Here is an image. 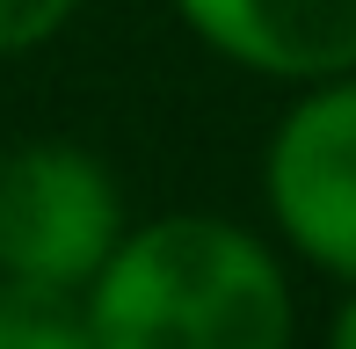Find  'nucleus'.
<instances>
[{"instance_id":"1","label":"nucleus","mask_w":356,"mask_h":349,"mask_svg":"<svg viewBox=\"0 0 356 349\" xmlns=\"http://www.w3.org/2000/svg\"><path fill=\"white\" fill-rule=\"evenodd\" d=\"M95 349H291V277L248 226L175 211L124 233L88 284Z\"/></svg>"},{"instance_id":"2","label":"nucleus","mask_w":356,"mask_h":349,"mask_svg":"<svg viewBox=\"0 0 356 349\" xmlns=\"http://www.w3.org/2000/svg\"><path fill=\"white\" fill-rule=\"evenodd\" d=\"M124 241V197L117 174L88 146H15L0 161V277L37 284H80L117 255Z\"/></svg>"},{"instance_id":"3","label":"nucleus","mask_w":356,"mask_h":349,"mask_svg":"<svg viewBox=\"0 0 356 349\" xmlns=\"http://www.w3.org/2000/svg\"><path fill=\"white\" fill-rule=\"evenodd\" d=\"M277 233L313 269L356 284V73L305 81L262 161Z\"/></svg>"},{"instance_id":"4","label":"nucleus","mask_w":356,"mask_h":349,"mask_svg":"<svg viewBox=\"0 0 356 349\" xmlns=\"http://www.w3.org/2000/svg\"><path fill=\"white\" fill-rule=\"evenodd\" d=\"M218 58L269 81L356 73V0H175Z\"/></svg>"},{"instance_id":"5","label":"nucleus","mask_w":356,"mask_h":349,"mask_svg":"<svg viewBox=\"0 0 356 349\" xmlns=\"http://www.w3.org/2000/svg\"><path fill=\"white\" fill-rule=\"evenodd\" d=\"M0 349H95V313L80 284L0 277Z\"/></svg>"},{"instance_id":"6","label":"nucleus","mask_w":356,"mask_h":349,"mask_svg":"<svg viewBox=\"0 0 356 349\" xmlns=\"http://www.w3.org/2000/svg\"><path fill=\"white\" fill-rule=\"evenodd\" d=\"M73 15H80V0H0V58L51 44Z\"/></svg>"},{"instance_id":"7","label":"nucleus","mask_w":356,"mask_h":349,"mask_svg":"<svg viewBox=\"0 0 356 349\" xmlns=\"http://www.w3.org/2000/svg\"><path fill=\"white\" fill-rule=\"evenodd\" d=\"M327 349H356V291L342 298V313H334V327H327Z\"/></svg>"}]
</instances>
